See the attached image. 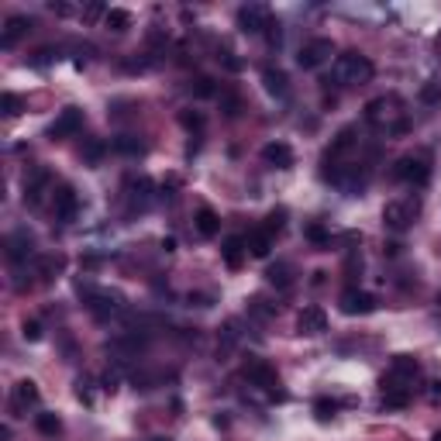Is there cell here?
Wrapping results in <instances>:
<instances>
[{"mask_svg":"<svg viewBox=\"0 0 441 441\" xmlns=\"http://www.w3.org/2000/svg\"><path fill=\"white\" fill-rule=\"evenodd\" d=\"M338 83V86H355V83H369L372 80V62L362 55V52H345V55H338L334 59V66H331V76L327 83Z\"/></svg>","mask_w":441,"mask_h":441,"instance_id":"cell-1","label":"cell"},{"mask_svg":"<svg viewBox=\"0 0 441 441\" xmlns=\"http://www.w3.org/2000/svg\"><path fill=\"white\" fill-rule=\"evenodd\" d=\"M421 376V362L410 359V355H393L386 376H383V386H397V390H410L414 393V379Z\"/></svg>","mask_w":441,"mask_h":441,"instance_id":"cell-2","label":"cell"},{"mask_svg":"<svg viewBox=\"0 0 441 441\" xmlns=\"http://www.w3.org/2000/svg\"><path fill=\"white\" fill-rule=\"evenodd\" d=\"M393 176L400 183H414V186H424L431 179V165H428V156H403L393 165Z\"/></svg>","mask_w":441,"mask_h":441,"instance_id":"cell-3","label":"cell"},{"mask_svg":"<svg viewBox=\"0 0 441 441\" xmlns=\"http://www.w3.org/2000/svg\"><path fill=\"white\" fill-rule=\"evenodd\" d=\"M245 379H248L252 386H259V390H266V393H273V397H280L283 400V393L276 390V386H280V376H276V369H273L269 362L248 359L245 362Z\"/></svg>","mask_w":441,"mask_h":441,"instance_id":"cell-4","label":"cell"},{"mask_svg":"<svg viewBox=\"0 0 441 441\" xmlns=\"http://www.w3.org/2000/svg\"><path fill=\"white\" fill-rule=\"evenodd\" d=\"M338 307H341V314H348V318H362V314H372V311L379 307V300H376L372 293L359 290V286H348V290L338 297Z\"/></svg>","mask_w":441,"mask_h":441,"instance_id":"cell-5","label":"cell"},{"mask_svg":"<svg viewBox=\"0 0 441 441\" xmlns=\"http://www.w3.org/2000/svg\"><path fill=\"white\" fill-rule=\"evenodd\" d=\"M83 293V304L93 318H111L114 311L121 307V297L118 293H107V290H93V286H80Z\"/></svg>","mask_w":441,"mask_h":441,"instance_id":"cell-6","label":"cell"},{"mask_svg":"<svg viewBox=\"0 0 441 441\" xmlns=\"http://www.w3.org/2000/svg\"><path fill=\"white\" fill-rule=\"evenodd\" d=\"M331 55H334V41L331 39H311L304 48H300L297 62H300V69H318V66H324Z\"/></svg>","mask_w":441,"mask_h":441,"instance_id":"cell-7","label":"cell"},{"mask_svg":"<svg viewBox=\"0 0 441 441\" xmlns=\"http://www.w3.org/2000/svg\"><path fill=\"white\" fill-rule=\"evenodd\" d=\"M269 21H273V14H269V7H262V4L238 7V28L245 35H262V32L269 28Z\"/></svg>","mask_w":441,"mask_h":441,"instance_id":"cell-8","label":"cell"},{"mask_svg":"<svg viewBox=\"0 0 441 441\" xmlns=\"http://www.w3.org/2000/svg\"><path fill=\"white\" fill-rule=\"evenodd\" d=\"M83 111L80 107H66V111H62V114H59V118L52 121V124H48V138H52V142H62V138H73V135H76V131H80L83 128Z\"/></svg>","mask_w":441,"mask_h":441,"instance_id":"cell-9","label":"cell"},{"mask_svg":"<svg viewBox=\"0 0 441 441\" xmlns=\"http://www.w3.org/2000/svg\"><path fill=\"white\" fill-rule=\"evenodd\" d=\"M414 214H417V207H410V203H403V201H390L383 207V224L390 231H407L414 224Z\"/></svg>","mask_w":441,"mask_h":441,"instance_id":"cell-10","label":"cell"},{"mask_svg":"<svg viewBox=\"0 0 441 441\" xmlns=\"http://www.w3.org/2000/svg\"><path fill=\"white\" fill-rule=\"evenodd\" d=\"M48 186H52V172H48V169L32 172V176L25 179V203H28V207H39L41 197L48 194Z\"/></svg>","mask_w":441,"mask_h":441,"instance_id":"cell-11","label":"cell"},{"mask_svg":"<svg viewBox=\"0 0 441 441\" xmlns=\"http://www.w3.org/2000/svg\"><path fill=\"white\" fill-rule=\"evenodd\" d=\"M52 201H55L59 221H76V214H80V197H76L73 186H59V190L52 194Z\"/></svg>","mask_w":441,"mask_h":441,"instance_id":"cell-12","label":"cell"},{"mask_svg":"<svg viewBox=\"0 0 441 441\" xmlns=\"http://www.w3.org/2000/svg\"><path fill=\"white\" fill-rule=\"evenodd\" d=\"M297 331L300 334H321V331H327V314H324L321 307H304L300 314H297Z\"/></svg>","mask_w":441,"mask_h":441,"instance_id":"cell-13","label":"cell"},{"mask_svg":"<svg viewBox=\"0 0 441 441\" xmlns=\"http://www.w3.org/2000/svg\"><path fill=\"white\" fill-rule=\"evenodd\" d=\"M28 32H32V18L14 14V18H7V28H4V35H0V45H4V48H14L18 39H25Z\"/></svg>","mask_w":441,"mask_h":441,"instance_id":"cell-14","label":"cell"},{"mask_svg":"<svg viewBox=\"0 0 441 441\" xmlns=\"http://www.w3.org/2000/svg\"><path fill=\"white\" fill-rule=\"evenodd\" d=\"M32 252H35V238H32L28 231H14V235L7 238V255H11V262H25Z\"/></svg>","mask_w":441,"mask_h":441,"instance_id":"cell-15","label":"cell"},{"mask_svg":"<svg viewBox=\"0 0 441 441\" xmlns=\"http://www.w3.org/2000/svg\"><path fill=\"white\" fill-rule=\"evenodd\" d=\"M11 403H14V410H28V407H35V403H39V386H35L32 379L14 383V390H11Z\"/></svg>","mask_w":441,"mask_h":441,"instance_id":"cell-16","label":"cell"},{"mask_svg":"<svg viewBox=\"0 0 441 441\" xmlns=\"http://www.w3.org/2000/svg\"><path fill=\"white\" fill-rule=\"evenodd\" d=\"M262 159L269 165H276V169H290L293 165V149L286 142H269V145H262Z\"/></svg>","mask_w":441,"mask_h":441,"instance_id":"cell-17","label":"cell"},{"mask_svg":"<svg viewBox=\"0 0 441 441\" xmlns=\"http://www.w3.org/2000/svg\"><path fill=\"white\" fill-rule=\"evenodd\" d=\"M262 86H266V93H273V97H280V100L290 93V80H286V73H283V69H273V66L262 69Z\"/></svg>","mask_w":441,"mask_h":441,"instance_id":"cell-18","label":"cell"},{"mask_svg":"<svg viewBox=\"0 0 441 441\" xmlns=\"http://www.w3.org/2000/svg\"><path fill=\"white\" fill-rule=\"evenodd\" d=\"M245 252H248V248H245V238H238V235H235V238H224V245H221V259H224L228 269H238Z\"/></svg>","mask_w":441,"mask_h":441,"instance_id":"cell-19","label":"cell"},{"mask_svg":"<svg viewBox=\"0 0 441 441\" xmlns=\"http://www.w3.org/2000/svg\"><path fill=\"white\" fill-rule=\"evenodd\" d=\"M245 248H248L255 259H266V255L273 252V235H269L266 228H259V231H252V235L245 238Z\"/></svg>","mask_w":441,"mask_h":441,"instance_id":"cell-20","label":"cell"},{"mask_svg":"<svg viewBox=\"0 0 441 441\" xmlns=\"http://www.w3.org/2000/svg\"><path fill=\"white\" fill-rule=\"evenodd\" d=\"M390 107H393L390 97L369 100V104H365V121H369V124H386V121H390Z\"/></svg>","mask_w":441,"mask_h":441,"instance_id":"cell-21","label":"cell"},{"mask_svg":"<svg viewBox=\"0 0 441 441\" xmlns=\"http://www.w3.org/2000/svg\"><path fill=\"white\" fill-rule=\"evenodd\" d=\"M197 231H201L203 238H214V235L221 231V217H217L210 207H201V210H197Z\"/></svg>","mask_w":441,"mask_h":441,"instance_id":"cell-22","label":"cell"},{"mask_svg":"<svg viewBox=\"0 0 441 441\" xmlns=\"http://www.w3.org/2000/svg\"><path fill=\"white\" fill-rule=\"evenodd\" d=\"M114 152H121V156H145V142L135 138V135H118L114 138Z\"/></svg>","mask_w":441,"mask_h":441,"instance_id":"cell-23","label":"cell"},{"mask_svg":"<svg viewBox=\"0 0 441 441\" xmlns=\"http://www.w3.org/2000/svg\"><path fill=\"white\" fill-rule=\"evenodd\" d=\"M104 25H107L111 32H128V28H131V14H128L124 7H111V11L104 14Z\"/></svg>","mask_w":441,"mask_h":441,"instance_id":"cell-24","label":"cell"},{"mask_svg":"<svg viewBox=\"0 0 441 441\" xmlns=\"http://www.w3.org/2000/svg\"><path fill=\"white\" fill-rule=\"evenodd\" d=\"M266 280L273 283V286H280V290H286V286L293 283V269H290V262H276V266H269Z\"/></svg>","mask_w":441,"mask_h":441,"instance_id":"cell-25","label":"cell"},{"mask_svg":"<svg viewBox=\"0 0 441 441\" xmlns=\"http://www.w3.org/2000/svg\"><path fill=\"white\" fill-rule=\"evenodd\" d=\"M35 428H39V435H45V438H55V435L62 431V421H59V414H39V417H35Z\"/></svg>","mask_w":441,"mask_h":441,"instance_id":"cell-26","label":"cell"},{"mask_svg":"<svg viewBox=\"0 0 441 441\" xmlns=\"http://www.w3.org/2000/svg\"><path fill=\"white\" fill-rule=\"evenodd\" d=\"M410 390H397V386H383V407H393V410H400L410 403Z\"/></svg>","mask_w":441,"mask_h":441,"instance_id":"cell-27","label":"cell"},{"mask_svg":"<svg viewBox=\"0 0 441 441\" xmlns=\"http://www.w3.org/2000/svg\"><path fill=\"white\" fill-rule=\"evenodd\" d=\"M62 266H66V259L62 255H45L39 262V273L45 276V280H52V276H59L62 273Z\"/></svg>","mask_w":441,"mask_h":441,"instance_id":"cell-28","label":"cell"},{"mask_svg":"<svg viewBox=\"0 0 441 441\" xmlns=\"http://www.w3.org/2000/svg\"><path fill=\"white\" fill-rule=\"evenodd\" d=\"M21 107H25V100H21L18 93H4V97H0V111H4V118H18Z\"/></svg>","mask_w":441,"mask_h":441,"instance_id":"cell-29","label":"cell"},{"mask_svg":"<svg viewBox=\"0 0 441 441\" xmlns=\"http://www.w3.org/2000/svg\"><path fill=\"white\" fill-rule=\"evenodd\" d=\"M283 224H286V210H283V207H276V210H269V217H266V224H262V228H266V231L276 238V235L283 231Z\"/></svg>","mask_w":441,"mask_h":441,"instance_id":"cell-30","label":"cell"},{"mask_svg":"<svg viewBox=\"0 0 441 441\" xmlns=\"http://www.w3.org/2000/svg\"><path fill=\"white\" fill-rule=\"evenodd\" d=\"M104 152H107V145H104V142H90V145L83 149V162H90V165H97V162L104 159Z\"/></svg>","mask_w":441,"mask_h":441,"instance_id":"cell-31","label":"cell"},{"mask_svg":"<svg viewBox=\"0 0 441 441\" xmlns=\"http://www.w3.org/2000/svg\"><path fill=\"white\" fill-rule=\"evenodd\" d=\"M334 410H338V403L321 397V400H314V414H318V421H331L334 417Z\"/></svg>","mask_w":441,"mask_h":441,"instance_id":"cell-32","label":"cell"},{"mask_svg":"<svg viewBox=\"0 0 441 441\" xmlns=\"http://www.w3.org/2000/svg\"><path fill=\"white\" fill-rule=\"evenodd\" d=\"M248 311H252V314H259V318H273V314H276V307H273V304H266L262 297H252V300H248Z\"/></svg>","mask_w":441,"mask_h":441,"instance_id":"cell-33","label":"cell"},{"mask_svg":"<svg viewBox=\"0 0 441 441\" xmlns=\"http://www.w3.org/2000/svg\"><path fill=\"white\" fill-rule=\"evenodd\" d=\"M217 62H221L228 73H241V59H235V52H228V48L217 52Z\"/></svg>","mask_w":441,"mask_h":441,"instance_id":"cell-34","label":"cell"},{"mask_svg":"<svg viewBox=\"0 0 441 441\" xmlns=\"http://www.w3.org/2000/svg\"><path fill=\"white\" fill-rule=\"evenodd\" d=\"M190 90H194V97H214V93H217V86H214V80H210V76H201V80L194 83Z\"/></svg>","mask_w":441,"mask_h":441,"instance_id":"cell-35","label":"cell"},{"mask_svg":"<svg viewBox=\"0 0 441 441\" xmlns=\"http://www.w3.org/2000/svg\"><path fill=\"white\" fill-rule=\"evenodd\" d=\"M421 100L424 104H441V83H424L421 86Z\"/></svg>","mask_w":441,"mask_h":441,"instance_id":"cell-36","label":"cell"},{"mask_svg":"<svg viewBox=\"0 0 441 441\" xmlns=\"http://www.w3.org/2000/svg\"><path fill=\"white\" fill-rule=\"evenodd\" d=\"M307 238L314 241V245H327L331 235H327V228H324V224H307Z\"/></svg>","mask_w":441,"mask_h":441,"instance_id":"cell-37","label":"cell"},{"mask_svg":"<svg viewBox=\"0 0 441 441\" xmlns=\"http://www.w3.org/2000/svg\"><path fill=\"white\" fill-rule=\"evenodd\" d=\"M21 338H25V341H39L41 338V321H25L21 324Z\"/></svg>","mask_w":441,"mask_h":441,"instance_id":"cell-38","label":"cell"},{"mask_svg":"<svg viewBox=\"0 0 441 441\" xmlns=\"http://www.w3.org/2000/svg\"><path fill=\"white\" fill-rule=\"evenodd\" d=\"M179 124L190 128V131H197V128H203V114H197V111H183V114H179Z\"/></svg>","mask_w":441,"mask_h":441,"instance_id":"cell-39","label":"cell"},{"mask_svg":"<svg viewBox=\"0 0 441 441\" xmlns=\"http://www.w3.org/2000/svg\"><path fill=\"white\" fill-rule=\"evenodd\" d=\"M149 194H152V183H149V179L142 176V179L135 183V201H138L142 207H145V203H149Z\"/></svg>","mask_w":441,"mask_h":441,"instance_id":"cell-40","label":"cell"},{"mask_svg":"<svg viewBox=\"0 0 441 441\" xmlns=\"http://www.w3.org/2000/svg\"><path fill=\"white\" fill-rule=\"evenodd\" d=\"M266 35H269V45H280V21H276V18H273V21H269V28H266Z\"/></svg>","mask_w":441,"mask_h":441,"instance_id":"cell-41","label":"cell"},{"mask_svg":"<svg viewBox=\"0 0 441 441\" xmlns=\"http://www.w3.org/2000/svg\"><path fill=\"white\" fill-rule=\"evenodd\" d=\"M76 397H80L83 403H93V397H90V383H83V379L76 383Z\"/></svg>","mask_w":441,"mask_h":441,"instance_id":"cell-42","label":"cell"},{"mask_svg":"<svg viewBox=\"0 0 441 441\" xmlns=\"http://www.w3.org/2000/svg\"><path fill=\"white\" fill-rule=\"evenodd\" d=\"M97 14H107V11H104V4H90V7L83 11V18H97Z\"/></svg>","mask_w":441,"mask_h":441,"instance_id":"cell-43","label":"cell"},{"mask_svg":"<svg viewBox=\"0 0 441 441\" xmlns=\"http://www.w3.org/2000/svg\"><path fill=\"white\" fill-rule=\"evenodd\" d=\"M52 11H55L59 18H66V14H73V7H69V4H52Z\"/></svg>","mask_w":441,"mask_h":441,"instance_id":"cell-44","label":"cell"},{"mask_svg":"<svg viewBox=\"0 0 441 441\" xmlns=\"http://www.w3.org/2000/svg\"><path fill=\"white\" fill-rule=\"evenodd\" d=\"M431 397H435V400H441V383H435V390H431Z\"/></svg>","mask_w":441,"mask_h":441,"instance_id":"cell-45","label":"cell"},{"mask_svg":"<svg viewBox=\"0 0 441 441\" xmlns=\"http://www.w3.org/2000/svg\"><path fill=\"white\" fill-rule=\"evenodd\" d=\"M431 441H441V431H435V435H431Z\"/></svg>","mask_w":441,"mask_h":441,"instance_id":"cell-46","label":"cell"},{"mask_svg":"<svg viewBox=\"0 0 441 441\" xmlns=\"http://www.w3.org/2000/svg\"><path fill=\"white\" fill-rule=\"evenodd\" d=\"M152 441H169V438H152Z\"/></svg>","mask_w":441,"mask_h":441,"instance_id":"cell-47","label":"cell"}]
</instances>
